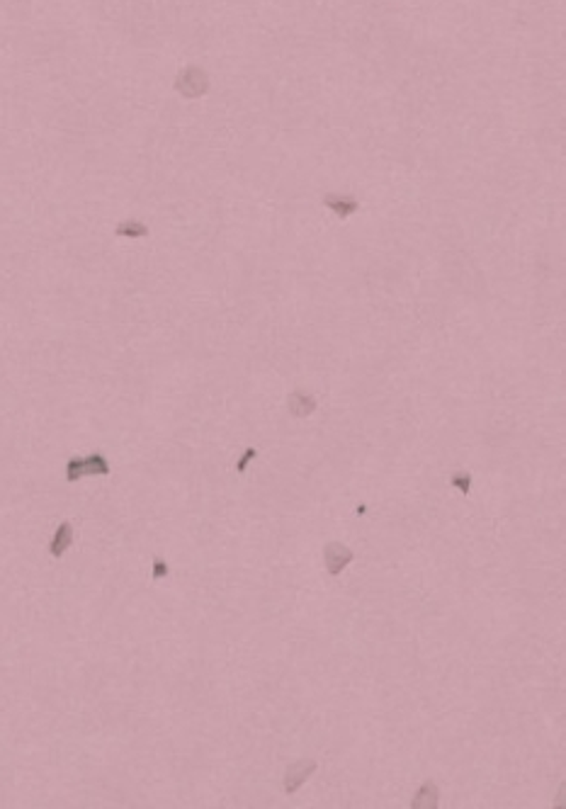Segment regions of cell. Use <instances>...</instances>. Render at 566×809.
I'll list each match as a JSON object with an SVG mask.
<instances>
[{
	"mask_svg": "<svg viewBox=\"0 0 566 809\" xmlns=\"http://www.w3.org/2000/svg\"><path fill=\"white\" fill-rule=\"evenodd\" d=\"M105 476L110 474V462L102 452H90L86 457H71L66 462V481L73 484V481L83 479V476Z\"/></svg>",
	"mask_w": 566,
	"mask_h": 809,
	"instance_id": "obj_1",
	"label": "cell"
},
{
	"mask_svg": "<svg viewBox=\"0 0 566 809\" xmlns=\"http://www.w3.org/2000/svg\"><path fill=\"white\" fill-rule=\"evenodd\" d=\"M316 768H318V763L314 761V758H302V761L289 763L287 773H284V792H287V795H294V792H297L299 787H302L304 783L316 773Z\"/></svg>",
	"mask_w": 566,
	"mask_h": 809,
	"instance_id": "obj_2",
	"label": "cell"
},
{
	"mask_svg": "<svg viewBox=\"0 0 566 809\" xmlns=\"http://www.w3.org/2000/svg\"><path fill=\"white\" fill-rule=\"evenodd\" d=\"M353 559H355V554H353L350 547H346L343 542H328V545L323 547V564H326V571L331 576L341 574Z\"/></svg>",
	"mask_w": 566,
	"mask_h": 809,
	"instance_id": "obj_3",
	"label": "cell"
},
{
	"mask_svg": "<svg viewBox=\"0 0 566 809\" xmlns=\"http://www.w3.org/2000/svg\"><path fill=\"white\" fill-rule=\"evenodd\" d=\"M318 401L314 394L304 392V389H294L292 394L287 397V411L292 413L294 418H307L312 416L314 411H316Z\"/></svg>",
	"mask_w": 566,
	"mask_h": 809,
	"instance_id": "obj_4",
	"label": "cell"
},
{
	"mask_svg": "<svg viewBox=\"0 0 566 809\" xmlns=\"http://www.w3.org/2000/svg\"><path fill=\"white\" fill-rule=\"evenodd\" d=\"M73 545V525L71 522H61V525L56 527V532H54V540L51 545H49V554L51 556H63L66 554V550Z\"/></svg>",
	"mask_w": 566,
	"mask_h": 809,
	"instance_id": "obj_5",
	"label": "cell"
},
{
	"mask_svg": "<svg viewBox=\"0 0 566 809\" xmlns=\"http://www.w3.org/2000/svg\"><path fill=\"white\" fill-rule=\"evenodd\" d=\"M437 797H440V795H437L435 783L426 780L421 787H418L416 795H413L411 807H413V809H435V807H437Z\"/></svg>",
	"mask_w": 566,
	"mask_h": 809,
	"instance_id": "obj_6",
	"label": "cell"
},
{
	"mask_svg": "<svg viewBox=\"0 0 566 809\" xmlns=\"http://www.w3.org/2000/svg\"><path fill=\"white\" fill-rule=\"evenodd\" d=\"M117 234L120 236H146V226L144 224H136V221H124V224L117 226Z\"/></svg>",
	"mask_w": 566,
	"mask_h": 809,
	"instance_id": "obj_7",
	"label": "cell"
},
{
	"mask_svg": "<svg viewBox=\"0 0 566 809\" xmlns=\"http://www.w3.org/2000/svg\"><path fill=\"white\" fill-rule=\"evenodd\" d=\"M255 457H258V450H255V447H245L243 457H241V460L236 462V472H238V474H243V472H245V467H248L250 462L255 460Z\"/></svg>",
	"mask_w": 566,
	"mask_h": 809,
	"instance_id": "obj_8",
	"label": "cell"
},
{
	"mask_svg": "<svg viewBox=\"0 0 566 809\" xmlns=\"http://www.w3.org/2000/svg\"><path fill=\"white\" fill-rule=\"evenodd\" d=\"M452 486H457L462 493H469V488H471V474H469V472H462V474H455V476H452Z\"/></svg>",
	"mask_w": 566,
	"mask_h": 809,
	"instance_id": "obj_9",
	"label": "cell"
},
{
	"mask_svg": "<svg viewBox=\"0 0 566 809\" xmlns=\"http://www.w3.org/2000/svg\"><path fill=\"white\" fill-rule=\"evenodd\" d=\"M168 574H170L168 564H165V561L161 559V556H156V559H154V579H156V581H161V579H165Z\"/></svg>",
	"mask_w": 566,
	"mask_h": 809,
	"instance_id": "obj_10",
	"label": "cell"
}]
</instances>
